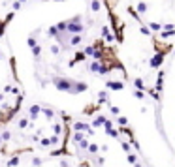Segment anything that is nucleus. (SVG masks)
Here are the masks:
<instances>
[{
	"instance_id": "nucleus-1",
	"label": "nucleus",
	"mask_w": 175,
	"mask_h": 167,
	"mask_svg": "<svg viewBox=\"0 0 175 167\" xmlns=\"http://www.w3.org/2000/svg\"><path fill=\"white\" fill-rule=\"evenodd\" d=\"M53 86L66 94H77V81L68 79V77H53Z\"/></svg>"
},
{
	"instance_id": "nucleus-2",
	"label": "nucleus",
	"mask_w": 175,
	"mask_h": 167,
	"mask_svg": "<svg viewBox=\"0 0 175 167\" xmlns=\"http://www.w3.org/2000/svg\"><path fill=\"white\" fill-rule=\"evenodd\" d=\"M83 30H85V26H83V23H81V15H75V17H72V19L68 21L66 32H68L70 36H77V34H81Z\"/></svg>"
},
{
	"instance_id": "nucleus-3",
	"label": "nucleus",
	"mask_w": 175,
	"mask_h": 167,
	"mask_svg": "<svg viewBox=\"0 0 175 167\" xmlns=\"http://www.w3.org/2000/svg\"><path fill=\"white\" fill-rule=\"evenodd\" d=\"M164 58H166V55H164V53H156V55H154V56H153V58H151V60H149V66L153 68V70L160 68L162 64H164Z\"/></svg>"
},
{
	"instance_id": "nucleus-4",
	"label": "nucleus",
	"mask_w": 175,
	"mask_h": 167,
	"mask_svg": "<svg viewBox=\"0 0 175 167\" xmlns=\"http://www.w3.org/2000/svg\"><path fill=\"white\" fill-rule=\"evenodd\" d=\"M106 88H109V90H124V81L109 79V81H106Z\"/></svg>"
},
{
	"instance_id": "nucleus-5",
	"label": "nucleus",
	"mask_w": 175,
	"mask_h": 167,
	"mask_svg": "<svg viewBox=\"0 0 175 167\" xmlns=\"http://www.w3.org/2000/svg\"><path fill=\"white\" fill-rule=\"evenodd\" d=\"M41 109H44V107H41V105H38V103L30 105V107H28V118H30V120H36V118L40 116Z\"/></svg>"
},
{
	"instance_id": "nucleus-6",
	"label": "nucleus",
	"mask_w": 175,
	"mask_h": 167,
	"mask_svg": "<svg viewBox=\"0 0 175 167\" xmlns=\"http://www.w3.org/2000/svg\"><path fill=\"white\" fill-rule=\"evenodd\" d=\"M115 36H117V34H113V32H111L107 26H104V28H102V38H104V41H106V43H113V41H115Z\"/></svg>"
},
{
	"instance_id": "nucleus-7",
	"label": "nucleus",
	"mask_w": 175,
	"mask_h": 167,
	"mask_svg": "<svg viewBox=\"0 0 175 167\" xmlns=\"http://www.w3.org/2000/svg\"><path fill=\"white\" fill-rule=\"evenodd\" d=\"M102 68H104V62H102V60H92L89 64V71H90V73H98L100 75Z\"/></svg>"
},
{
	"instance_id": "nucleus-8",
	"label": "nucleus",
	"mask_w": 175,
	"mask_h": 167,
	"mask_svg": "<svg viewBox=\"0 0 175 167\" xmlns=\"http://www.w3.org/2000/svg\"><path fill=\"white\" fill-rule=\"evenodd\" d=\"M13 19V11H10L8 15H6V19L4 21H0V38H4V34H6V26H8V23Z\"/></svg>"
},
{
	"instance_id": "nucleus-9",
	"label": "nucleus",
	"mask_w": 175,
	"mask_h": 167,
	"mask_svg": "<svg viewBox=\"0 0 175 167\" xmlns=\"http://www.w3.org/2000/svg\"><path fill=\"white\" fill-rule=\"evenodd\" d=\"M81 43H83V36L77 34V36H72V38H70L68 47H77V45H81Z\"/></svg>"
},
{
	"instance_id": "nucleus-10",
	"label": "nucleus",
	"mask_w": 175,
	"mask_h": 167,
	"mask_svg": "<svg viewBox=\"0 0 175 167\" xmlns=\"http://www.w3.org/2000/svg\"><path fill=\"white\" fill-rule=\"evenodd\" d=\"M17 128H19V130H27V128H30V118H27V116L19 118V120H17Z\"/></svg>"
},
{
	"instance_id": "nucleus-11",
	"label": "nucleus",
	"mask_w": 175,
	"mask_h": 167,
	"mask_svg": "<svg viewBox=\"0 0 175 167\" xmlns=\"http://www.w3.org/2000/svg\"><path fill=\"white\" fill-rule=\"evenodd\" d=\"M41 115H44L47 120H53V118H55V111H53L51 107H44V109H41Z\"/></svg>"
},
{
	"instance_id": "nucleus-12",
	"label": "nucleus",
	"mask_w": 175,
	"mask_h": 167,
	"mask_svg": "<svg viewBox=\"0 0 175 167\" xmlns=\"http://www.w3.org/2000/svg\"><path fill=\"white\" fill-rule=\"evenodd\" d=\"M106 122H107V118H106L104 115H98V116H96L94 120H92V126H94V128H98V126H102V124H106Z\"/></svg>"
},
{
	"instance_id": "nucleus-13",
	"label": "nucleus",
	"mask_w": 175,
	"mask_h": 167,
	"mask_svg": "<svg viewBox=\"0 0 175 167\" xmlns=\"http://www.w3.org/2000/svg\"><path fill=\"white\" fill-rule=\"evenodd\" d=\"M134 86H136V90H145V83H143L141 77H136L134 79Z\"/></svg>"
},
{
	"instance_id": "nucleus-14",
	"label": "nucleus",
	"mask_w": 175,
	"mask_h": 167,
	"mask_svg": "<svg viewBox=\"0 0 175 167\" xmlns=\"http://www.w3.org/2000/svg\"><path fill=\"white\" fill-rule=\"evenodd\" d=\"M47 34H49V38H58V36H60V32H58L57 25H55V26H49V28H47Z\"/></svg>"
},
{
	"instance_id": "nucleus-15",
	"label": "nucleus",
	"mask_w": 175,
	"mask_h": 167,
	"mask_svg": "<svg viewBox=\"0 0 175 167\" xmlns=\"http://www.w3.org/2000/svg\"><path fill=\"white\" fill-rule=\"evenodd\" d=\"M19 162H21L19 156H17V154H13V158L8 160V167H17V165H19Z\"/></svg>"
},
{
	"instance_id": "nucleus-16",
	"label": "nucleus",
	"mask_w": 175,
	"mask_h": 167,
	"mask_svg": "<svg viewBox=\"0 0 175 167\" xmlns=\"http://www.w3.org/2000/svg\"><path fill=\"white\" fill-rule=\"evenodd\" d=\"M90 10H92L94 13H96V11H100L102 10V2H100V0H92V2H90Z\"/></svg>"
},
{
	"instance_id": "nucleus-17",
	"label": "nucleus",
	"mask_w": 175,
	"mask_h": 167,
	"mask_svg": "<svg viewBox=\"0 0 175 167\" xmlns=\"http://www.w3.org/2000/svg\"><path fill=\"white\" fill-rule=\"evenodd\" d=\"M149 30H164V26L160 23H154V21H149Z\"/></svg>"
},
{
	"instance_id": "nucleus-18",
	"label": "nucleus",
	"mask_w": 175,
	"mask_h": 167,
	"mask_svg": "<svg viewBox=\"0 0 175 167\" xmlns=\"http://www.w3.org/2000/svg\"><path fill=\"white\" fill-rule=\"evenodd\" d=\"M106 101H107V92H106V90L98 92V105H100V103H106Z\"/></svg>"
},
{
	"instance_id": "nucleus-19",
	"label": "nucleus",
	"mask_w": 175,
	"mask_h": 167,
	"mask_svg": "<svg viewBox=\"0 0 175 167\" xmlns=\"http://www.w3.org/2000/svg\"><path fill=\"white\" fill-rule=\"evenodd\" d=\"M136 10H137V13H140V15H143V13L147 11V4H145V2H140V4L136 6Z\"/></svg>"
},
{
	"instance_id": "nucleus-20",
	"label": "nucleus",
	"mask_w": 175,
	"mask_h": 167,
	"mask_svg": "<svg viewBox=\"0 0 175 167\" xmlns=\"http://www.w3.org/2000/svg\"><path fill=\"white\" fill-rule=\"evenodd\" d=\"M27 45L30 47V49H34V47H36V45H40V43H38V40H36L34 36H30V38L27 40Z\"/></svg>"
},
{
	"instance_id": "nucleus-21",
	"label": "nucleus",
	"mask_w": 175,
	"mask_h": 167,
	"mask_svg": "<svg viewBox=\"0 0 175 167\" xmlns=\"http://www.w3.org/2000/svg\"><path fill=\"white\" fill-rule=\"evenodd\" d=\"M40 55H41V45H36L34 49H32V56L36 58V60H38V58H40Z\"/></svg>"
},
{
	"instance_id": "nucleus-22",
	"label": "nucleus",
	"mask_w": 175,
	"mask_h": 167,
	"mask_svg": "<svg viewBox=\"0 0 175 167\" xmlns=\"http://www.w3.org/2000/svg\"><path fill=\"white\" fill-rule=\"evenodd\" d=\"M2 139H4V143H10V139H11V132L10 130H4L2 132Z\"/></svg>"
},
{
	"instance_id": "nucleus-23",
	"label": "nucleus",
	"mask_w": 175,
	"mask_h": 167,
	"mask_svg": "<svg viewBox=\"0 0 175 167\" xmlns=\"http://www.w3.org/2000/svg\"><path fill=\"white\" fill-rule=\"evenodd\" d=\"M117 122L120 124V128H126V124H128V118H126V116H119Z\"/></svg>"
},
{
	"instance_id": "nucleus-24",
	"label": "nucleus",
	"mask_w": 175,
	"mask_h": 167,
	"mask_svg": "<svg viewBox=\"0 0 175 167\" xmlns=\"http://www.w3.org/2000/svg\"><path fill=\"white\" fill-rule=\"evenodd\" d=\"M21 6H23V4L19 2V0H15V2L11 4V11H17V10H21Z\"/></svg>"
},
{
	"instance_id": "nucleus-25",
	"label": "nucleus",
	"mask_w": 175,
	"mask_h": 167,
	"mask_svg": "<svg viewBox=\"0 0 175 167\" xmlns=\"http://www.w3.org/2000/svg\"><path fill=\"white\" fill-rule=\"evenodd\" d=\"M60 51H62V47H60V45H51V53H53V55H58Z\"/></svg>"
},
{
	"instance_id": "nucleus-26",
	"label": "nucleus",
	"mask_w": 175,
	"mask_h": 167,
	"mask_svg": "<svg viewBox=\"0 0 175 167\" xmlns=\"http://www.w3.org/2000/svg\"><path fill=\"white\" fill-rule=\"evenodd\" d=\"M89 152H90V154H96V152H98V145L90 143V146H89Z\"/></svg>"
},
{
	"instance_id": "nucleus-27",
	"label": "nucleus",
	"mask_w": 175,
	"mask_h": 167,
	"mask_svg": "<svg viewBox=\"0 0 175 167\" xmlns=\"http://www.w3.org/2000/svg\"><path fill=\"white\" fill-rule=\"evenodd\" d=\"M140 32H141L143 36H151V30H149L147 26H141V25H140Z\"/></svg>"
},
{
	"instance_id": "nucleus-28",
	"label": "nucleus",
	"mask_w": 175,
	"mask_h": 167,
	"mask_svg": "<svg viewBox=\"0 0 175 167\" xmlns=\"http://www.w3.org/2000/svg\"><path fill=\"white\" fill-rule=\"evenodd\" d=\"M134 96H136L137 100H143V98H145V92H143V90H136V92H134Z\"/></svg>"
},
{
	"instance_id": "nucleus-29",
	"label": "nucleus",
	"mask_w": 175,
	"mask_h": 167,
	"mask_svg": "<svg viewBox=\"0 0 175 167\" xmlns=\"http://www.w3.org/2000/svg\"><path fill=\"white\" fill-rule=\"evenodd\" d=\"M32 165H34V167H40V165H41V160H40L38 156H34V158H32Z\"/></svg>"
},
{
	"instance_id": "nucleus-30",
	"label": "nucleus",
	"mask_w": 175,
	"mask_h": 167,
	"mask_svg": "<svg viewBox=\"0 0 175 167\" xmlns=\"http://www.w3.org/2000/svg\"><path fill=\"white\" fill-rule=\"evenodd\" d=\"M109 109H111V113H113V115H115V116H119V113H120V109H119V107H115V105H111Z\"/></svg>"
},
{
	"instance_id": "nucleus-31",
	"label": "nucleus",
	"mask_w": 175,
	"mask_h": 167,
	"mask_svg": "<svg viewBox=\"0 0 175 167\" xmlns=\"http://www.w3.org/2000/svg\"><path fill=\"white\" fill-rule=\"evenodd\" d=\"M4 98H6V94H4V92H0V101H4Z\"/></svg>"
},
{
	"instance_id": "nucleus-32",
	"label": "nucleus",
	"mask_w": 175,
	"mask_h": 167,
	"mask_svg": "<svg viewBox=\"0 0 175 167\" xmlns=\"http://www.w3.org/2000/svg\"><path fill=\"white\" fill-rule=\"evenodd\" d=\"M4 145V139H2V133H0V146Z\"/></svg>"
},
{
	"instance_id": "nucleus-33",
	"label": "nucleus",
	"mask_w": 175,
	"mask_h": 167,
	"mask_svg": "<svg viewBox=\"0 0 175 167\" xmlns=\"http://www.w3.org/2000/svg\"><path fill=\"white\" fill-rule=\"evenodd\" d=\"M2 58H4V55H2V51H0V60H2Z\"/></svg>"
},
{
	"instance_id": "nucleus-34",
	"label": "nucleus",
	"mask_w": 175,
	"mask_h": 167,
	"mask_svg": "<svg viewBox=\"0 0 175 167\" xmlns=\"http://www.w3.org/2000/svg\"><path fill=\"white\" fill-rule=\"evenodd\" d=\"M19 2H21V4H23V2H27V0H19Z\"/></svg>"
}]
</instances>
